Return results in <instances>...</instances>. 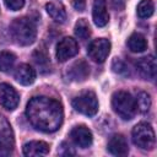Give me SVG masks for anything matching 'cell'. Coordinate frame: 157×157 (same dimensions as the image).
Returning a JSON list of instances; mask_svg holds the SVG:
<instances>
[{"label":"cell","instance_id":"28","mask_svg":"<svg viewBox=\"0 0 157 157\" xmlns=\"http://www.w3.org/2000/svg\"><path fill=\"white\" fill-rule=\"evenodd\" d=\"M72 6L77 10V11H83L86 7V0H72Z\"/></svg>","mask_w":157,"mask_h":157},{"label":"cell","instance_id":"9","mask_svg":"<svg viewBox=\"0 0 157 157\" xmlns=\"http://www.w3.org/2000/svg\"><path fill=\"white\" fill-rule=\"evenodd\" d=\"M70 137L72 139V141H74L77 146H80V147H82V148H86V147L91 146L92 140H93L91 130H90L88 128H86L85 125L75 126V128L71 130V132H70Z\"/></svg>","mask_w":157,"mask_h":157},{"label":"cell","instance_id":"4","mask_svg":"<svg viewBox=\"0 0 157 157\" xmlns=\"http://www.w3.org/2000/svg\"><path fill=\"white\" fill-rule=\"evenodd\" d=\"M131 135L134 144L142 150H150L155 145V131L148 123H139L135 125Z\"/></svg>","mask_w":157,"mask_h":157},{"label":"cell","instance_id":"15","mask_svg":"<svg viewBox=\"0 0 157 157\" xmlns=\"http://www.w3.org/2000/svg\"><path fill=\"white\" fill-rule=\"evenodd\" d=\"M108 151L114 156H125L129 152V147L125 137L120 134L113 135L108 141Z\"/></svg>","mask_w":157,"mask_h":157},{"label":"cell","instance_id":"13","mask_svg":"<svg viewBox=\"0 0 157 157\" xmlns=\"http://www.w3.org/2000/svg\"><path fill=\"white\" fill-rule=\"evenodd\" d=\"M67 75H69V78L71 81H76V82L85 81L90 75V66L87 65L86 61L78 60L70 66Z\"/></svg>","mask_w":157,"mask_h":157},{"label":"cell","instance_id":"2","mask_svg":"<svg viewBox=\"0 0 157 157\" xmlns=\"http://www.w3.org/2000/svg\"><path fill=\"white\" fill-rule=\"evenodd\" d=\"M10 32L15 42L20 45H29L37 37L36 23L27 17L13 20L10 26Z\"/></svg>","mask_w":157,"mask_h":157},{"label":"cell","instance_id":"16","mask_svg":"<svg viewBox=\"0 0 157 157\" xmlns=\"http://www.w3.org/2000/svg\"><path fill=\"white\" fill-rule=\"evenodd\" d=\"M23 155L28 157L45 156L49 152V145L44 141H29L23 145Z\"/></svg>","mask_w":157,"mask_h":157},{"label":"cell","instance_id":"27","mask_svg":"<svg viewBox=\"0 0 157 157\" xmlns=\"http://www.w3.org/2000/svg\"><path fill=\"white\" fill-rule=\"evenodd\" d=\"M110 5L114 10L117 11H121L125 6V0H110Z\"/></svg>","mask_w":157,"mask_h":157},{"label":"cell","instance_id":"1","mask_svg":"<svg viewBox=\"0 0 157 157\" xmlns=\"http://www.w3.org/2000/svg\"><path fill=\"white\" fill-rule=\"evenodd\" d=\"M26 114L29 123L43 132L56 131L63 123L64 112L61 104L45 96H37L29 99L26 108Z\"/></svg>","mask_w":157,"mask_h":157},{"label":"cell","instance_id":"18","mask_svg":"<svg viewBox=\"0 0 157 157\" xmlns=\"http://www.w3.org/2000/svg\"><path fill=\"white\" fill-rule=\"evenodd\" d=\"M128 47L134 53H141L147 48V40L142 34L132 33L128 39Z\"/></svg>","mask_w":157,"mask_h":157},{"label":"cell","instance_id":"17","mask_svg":"<svg viewBox=\"0 0 157 157\" xmlns=\"http://www.w3.org/2000/svg\"><path fill=\"white\" fill-rule=\"evenodd\" d=\"M45 10H47L48 15L55 22H59V23L65 22V20H66V11H65V9H64V6L61 4L49 2V4L45 5Z\"/></svg>","mask_w":157,"mask_h":157},{"label":"cell","instance_id":"6","mask_svg":"<svg viewBox=\"0 0 157 157\" xmlns=\"http://www.w3.org/2000/svg\"><path fill=\"white\" fill-rule=\"evenodd\" d=\"M110 52V43L105 38H98L90 43L87 48L88 56L96 63H103Z\"/></svg>","mask_w":157,"mask_h":157},{"label":"cell","instance_id":"10","mask_svg":"<svg viewBox=\"0 0 157 157\" xmlns=\"http://www.w3.org/2000/svg\"><path fill=\"white\" fill-rule=\"evenodd\" d=\"M156 59L153 55H148V56H144L141 59L137 60L136 63V70L139 71V74L148 80L155 78L156 76Z\"/></svg>","mask_w":157,"mask_h":157},{"label":"cell","instance_id":"11","mask_svg":"<svg viewBox=\"0 0 157 157\" xmlns=\"http://www.w3.org/2000/svg\"><path fill=\"white\" fill-rule=\"evenodd\" d=\"M92 17L93 22L98 27H104L109 21V15L107 11L105 0H94L92 7Z\"/></svg>","mask_w":157,"mask_h":157},{"label":"cell","instance_id":"3","mask_svg":"<svg viewBox=\"0 0 157 157\" xmlns=\"http://www.w3.org/2000/svg\"><path fill=\"white\" fill-rule=\"evenodd\" d=\"M112 107L114 112L124 120H130L136 113L135 98L125 91H118L112 97Z\"/></svg>","mask_w":157,"mask_h":157},{"label":"cell","instance_id":"25","mask_svg":"<svg viewBox=\"0 0 157 157\" xmlns=\"http://www.w3.org/2000/svg\"><path fill=\"white\" fill-rule=\"evenodd\" d=\"M4 2L6 5V7L12 11H17V10L22 9L25 5V0H4Z\"/></svg>","mask_w":157,"mask_h":157},{"label":"cell","instance_id":"21","mask_svg":"<svg viewBox=\"0 0 157 157\" xmlns=\"http://www.w3.org/2000/svg\"><path fill=\"white\" fill-rule=\"evenodd\" d=\"M33 60H34L36 65L39 67V70H40L42 72H45V71L49 70V67H50V61H49L48 55H47L44 52H42V50H36V52L33 53Z\"/></svg>","mask_w":157,"mask_h":157},{"label":"cell","instance_id":"26","mask_svg":"<svg viewBox=\"0 0 157 157\" xmlns=\"http://www.w3.org/2000/svg\"><path fill=\"white\" fill-rule=\"evenodd\" d=\"M58 152L63 156H70V155H75V151L72 150V147L67 144V142H63L58 150Z\"/></svg>","mask_w":157,"mask_h":157},{"label":"cell","instance_id":"19","mask_svg":"<svg viewBox=\"0 0 157 157\" xmlns=\"http://www.w3.org/2000/svg\"><path fill=\"white\" fill-rule=\"evenodd\" d=\"M135 104H136V110L140 113H147L151 108V97L147 92H139L135 98Z\"/></svg>","mask_w":157,"mask_h":157},{"label":"cell","instance_id":"24","mask_svg":"<svg viewBox=\"0 0 157 157\" xmlns=\"http://www.w3.org/2000/svg\"><path fill=\"white\" fill-rule=\"evenodd\" d=\"M112 69H113L114 72H117V74H119V75H129V70H128L126 64H125L121 59H119V58H115V59L113 60V63H112Z\"/></svg>","mask_w":157,"mask_h":157},{"label":"cell","instance_id":"23","mask_svg":"<svg viewBox=\"0 0 157 157\" xmlns=\"http://www.w3.org/2000/svg\"><path fill=\"white\" fill-rule=\"evenodd\" d=\"M16 56L10 52H0V71L6 72L12 69Z\"/></svg>","mask_w":157,"mask_h":157},{"label":"cell","instance_id":"14","mask_svg":"<svg viewBox=\"0 0 157 157\" xmlns=\"http://www.w3.org/2000/svg\"><path fill=\"white\" fill-rule=\"evenodd\" d=\"M15 78L21 85H25V86L32 85L36 80V71L31 65L21 64L17 66V69L15 71Z\"/></svg>","mask_w":157,"mask_h":157},{"label":"cell","instance_id":"12","mask_svg":"<svg viewBox=\"0 0 157 157\" xmlns=\"http://www.w3.org/2000/svg\"><path fill=\"white\" fill-rule=\"evenodd\" d=\"M15 147V139L12 129L9 124L0 126V153L9 155Z\"/></svg>","mask_w":157,"mask_h":157},{"label":"cell","instance_id":"7","mask_svg":"<svg viewBox=\"0 0 157 157\" xmlns=\"http://www.w3.org/2000/svg\"><path fill=\"white\" fill-rule=\"evenodd\" d=\"M78 53V44L71 37H64L56 45V59L61 63L71 59Z\"/></svg>","mask_w":157,"mask_h":157},{"label":"cell","instance_id":"5","mask_svg":"<svg viewBox=\"0 0 157 157\" xmlns=\"http://www.w3.org/2000/svg\"><path fill=\"white\" fill-rule=\"evenodd\" d=\"M72 107L76 112L87 117H93L98 112V101L92 91L83 92L72 99Z\"/></svg>","mask_w":157,"mask_h":157},{"label":"cell","instance_id":"22","mask_svg":"<svg viewBox=\"0 0 157 157\" xmlns=\"http://www.w3.org/2000/svg\"><path fill=\"white\" fill-rule=\"evenodd\" d=\"M75 34L77 38L85 40L91 36V29H90V25L85 18H80L76 25H75Z\"/></svg>","mask_w":157,"mask_h":157},{"label":"cell","instance_id":"20","mask_svg":"<svg viewBox=\"0 0 157 157\" xmlns=\"http://www.w3.org/2000/svg\"><path fill=\"white\" fill-rule=\"evenodd\" d=\"M137 16L140 18H148L155 11V5L152 0H141L137 5Z\"/></svg>","mask_w":157,"mask_h":157},{"label":"cell","instance_id":"8","mask_svg":"<svg viewBox=\"0 0 157 157\" xmlns=\"http://www.w3.org/2000/svg\"><path fill=\"white\" fill-rule=\"evenodd\" d=\"M18 103L20 97L16 90L9 83H0V104L7 110H13Z\"/></svg>","mask_w":157,"mask_h":157}]
</instances>
